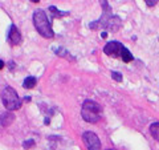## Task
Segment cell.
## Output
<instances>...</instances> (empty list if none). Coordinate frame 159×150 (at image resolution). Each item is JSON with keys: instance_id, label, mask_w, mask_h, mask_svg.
Instances as JSON below:
<instances>
[{"instance_id": "obj_1", "label": "cell", "mask_w": 159, "mask_h": 150, "mask_svg": "<svg viewBox=\"0 0 159 150\" xmlns=\"http://www.w3.org/2000/svg\"><path fill=\"white\" fill-rule=\"evenodd\" d=\"M33 23L36 27L37 32L45 39H52L54 36L53 29H52V24L49 21V19L47 16V13L43 9H39L33 13Z\"/></svg>"}, {"instance_id": "obj_2", "label": "cell", "mask_w": 159, "mask_h": 150, "mask_svg": "<svg viewBox=\"0 0 159 150\" xmlns=\"http://www.w3.org/2000/svg\"><path fill=\"white\" fill-rule=\"evenodd\" d=\"M81 116L89 124H97L102 116V108L101 105L92 101V100H86L82 105Z\"/></svg>"}, {"instance_id": "obj_3", "label": "cell", "mask_w": 159, "mask_h": 150, "mask_svg": "<svg viewBox=\"0 0 159 150\" xmlns=\"http://www.w3.org/2000/svg\"><path fill=\"white\" fill-rule=\"evenodd\" d=\"M2 101L3 105L8 110H17L21 108V100L19 98L16 91L11 87H6L2 92Z\"/></svg>"}, {"instance_id": "obj_4", "label": "cell", "mask_w": 159, "mask_h": 150, "mask_svg": "<svg viewBox=\"0 0 159 150\" xmlns=\"http://www.w3.org/2000/svg\"><path fill=\"white\" fill-rule=\"evenodd\" d=\"M102 3V7H103V15H102V17L98 20V21H93L90 23V27L92 29H98V28H106L107 27V24L109 21H110V19L113 17V15H111V8L109 7V4L107 2H101Z\"/></svg>"}, {"instance_id": "obj_5", "label": "cell", "mask_w": 159, "mask_h": 150, "mask_svg": "<svg viewBox=\"0 0 159 150\" xmlns=\"http://www.w3.org/2000/svg\"><path fill=\"white\" fill-rule=\"evenodd\" d=\"M82 141L88 150H101V141L96 133L85 132L82 134Z\"/></svg>"}, {"instance_id": "obj_6", "label": "cell", "mask_w": 159, "mask_h": 150, "mask_svg": "<svg viewBox=\"0 0 159 150\" xmlns=\"http://www.w3.org/2000/svg\"><path fill=\"white\" fill-rule=\"evenodd\" d=\"M123 49V45L121 43L118 41H110L107 43L105 48H103V52H105L106 54H109V56H113V57H119L121 56V52Z\"/></svg>"}, {"instance_id": "obj_7", "label": "cell", "mask_w": 159, "mask_h": 150, "mask_svg": "<svg viewBox=\"0 0 159 150\" xmlns=\"http://www.w3.org/2000/svg\"><path fill=\"white\" fill-rule=\"evenodd\" d=\"M8 43L11 44V45H19L20 43H21V33H20L19 28L12 24L11 27H9V31H8Z\"/></svg>"}, {"instance_id": "obj_8", "label": "cell", "mask_w": 159, "mask_h": 150, "mask_svg": "<svg viewBox=\"0 0 159 150\" xmlns=\"http://www.w3.org/2000/svg\"><path fill=\"white\" fill-rule=\"evenodd\" d=\"M13 120H15L13 114L11 112H6L0 116V124H2V126L6 128V126H9V125L13 122Z\"/></svg>"}, {"instance_id": "obj_9", "label": "cell", "mask_w": 159, "mask_h": 150, "mask_svg": "<svg viewBox=\"0 0 159 150\" xmlns=\"http://www.w3.org/2000/svg\"><path fill=\"white\" fill-rule=\"evenodd\" d=\"M119 57H121L125 63H130V61H133V60H134L133 54L130 53V51H129V49H127L126 47H123L122 52H121V56H119Z\"/></svg>"}, {"instance_id": "obj_10", "label": "cell", "mask_w": 159, "mask_h": 150, "mask_svg": "<svg viewBox=\"0 0 159 150\" xmlns=\"http://www.w3.org/2000/svg\"><path fill=\"white\" fill-rule=\"evenodd\" d=\"M34 85H36V77H33V76L27 77L25 80H24V82H23V87L27 88V89L34 88Z\"/></svg>"}, {"instance_id": "obj_11", "label": "cell", "mask_w": 159, "mask_h": 150, "mask_svg": "<svg viewBox=\"0 0 159 150\" xmlns=\"http://www.w3.org/2000/svg\"><path fill=\"white\" fill-rule=\"evenodd\" d=\"M150 133L151 136L154 137V139H157V141L159 142V122H155L152 124L150 126Z\"/></svg>"}, {"instance_id": "obj_12", "label": "cell", "mask_w": 159, "mask_h": 150, "mask_svg": "<svg viewBox=\"0 0 159 150\" xmlns=\"http://www.w3.org/2000/svg\"><path fill=\"white\" fill-rule=\"evenodd\" d=\"M49 12H52V16L53 17H64V16H68V12H61V11H58V9L56 7H49Z\"/></svg>"}, {"instance_id": "obj_13", "label": "cell", "mask_w": 159, "mask_h": 150, "mask_svg": "<svg viewBox=\"0 0 159 150\" xmlns=\"http://www.w3.org/2000/svg\"><path fill=\"white\" fill-rule=\"evenodd\" d=\"M111 77H113V80H116L117 82H121L122 81V74L118 73V72H111Z\"/></svg>"}, {"instance_id": "obj_14", "label": "cell", "mask_w": 159, "mask_h": 150, "mask_svg": "<svg viewBox=\"0 0 159 150\" xmlns=\"http://www.w3.org/2000/svg\"><path fill=\"white\" fill-rule=\"evenodd\" d=\"M33 145H34V141H32V139H29V141H27V142H24V143H23V148L28 149V148H32Z\"/></svg>"}, {"instance_id": "obj_15", "label": "cell", "mask_w": 159, "mask_h": 150, "mask_svg": "<svg viewBox=\"0 0 159 150\" xmlns=\"http://www.w3.org/2000/svg\"><path fill=\"white\" fill-rule=\"evenodd\" d=\"M145 3L147 4L148 7H152V6H155V4H157V2H155V0H154V2H152V0H146Z\"/></svg>"}, {"instance_id": "obj_16", "label": "cell", "mask_w": 159, "mask_h": 150, "mask_svg": "<svg viewBox=\"0 0 159 150\" xmlns=\"http://www.w3.org/2000/svg\"><path fill=\"white\" fill-rule=\"evenodd\" d=\"M101 36H102V39H106V37H107V33H106V32H102Z\"/></svg>"}, {"instance_id": "obj_17", "label": "cell", "mask_w": 159, "mask_h": 150, "mask_svg": "<svg viewBox=\"0 0 159 150\" xmlns=\"http://www.w3.org/2000/svg\"><path fill=\"white\" fill-rule=\"evenodd\" d=\"M3 68H4V63L0 60V69H3Z\"/></svg>"}]
</instances>
